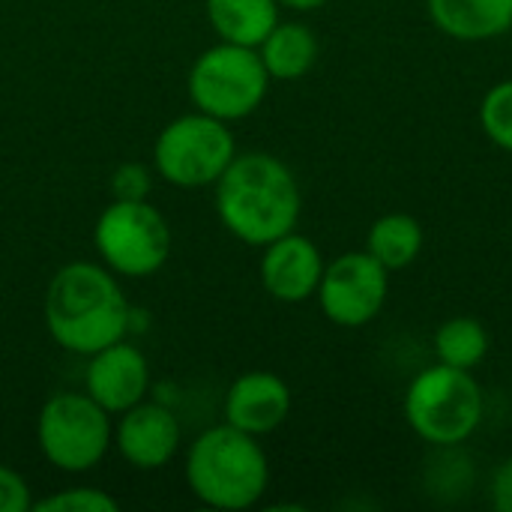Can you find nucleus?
Listing matches in <instances>:
<instances>
[{
  "mask_svg": "<svg viewBox=\"0 0 512 512\" xmlns=\"http://www.w3.org/2000/svg\"><path fill=\"white\" fill-rule=\"evenodd\" d=\"M36 441L54 468L84 474L111 447V414L87 393H57L39 411Z\"/></svg>",
  "mask_w": 512,
  "mask_h": 512,
  "instance_id": "nucleus-7",
  "label": "nucleus"
},
{
  "mask_svg": "<svg viewBox=\"0 0 512 512\" xmlns=\"http://www.w3.org/2000/svg\"><path fill=\"white\" fill-rule=\"evenodd\" d=\"M147 390H150V366L135 345L120 339L90 354L84 372V393L93 402H99L108 414H123L132 405L144 402Z\"/></svg>",
  "mask_w": 512,
  "mask_h": 512,
  "instance_id": "nucleus-10",
  "label": "nucleus"
},
{
  "mask_svg": "<svg viewBox=\"0 0 512 512\" xmlns=\"http://www.w3.org/2000/svg\"><path fill=\"white\" fill-rule=\"evenodd\" d=\"M318 51H321L318 36L312 33V27H306L300 21H279L258 45L261 63H264L270 81L303 78L315 66Z\"/></svg>",
  "mask_w": 512,
  "mask_h": 512,
  "instance_id": "nucleus-15",
  "label": "nucleus"
},
{
  "mask_svg": "<svg viewBox=\"0 0 512 512\" xmlns=\"http://www.w3.org/2000/svg\"><path fill=\"white\" fill-rule=\"evenodd\" d=\"M129 300L117 279L90 261L60 267L45 291V327L72 354H96L120 342L129 330Z\"/></svg>",
  "mask_w": 512,
  "mask_h": 512,
  "instance_id": "nucleus-2",
  "label": "nucleus"
},
{
  "mask_svg": "<svg viewBox=\"0 0 512 512\" xmlns=\"http://www.w3.org/2000/svg\"><path fill=\"white\" fill-rule=\"evenodd\" d=\"M111 189H114V198H129V201L147 198V192H150V174H147L144 165H132V162L129 165H120V171L111 180Z\"/></svg>",
  "mask_w": 512,
  "mask_h": 512,
  "instance_id": "nucleus-22",
  "label": "nucleus"
},
{
  "mask_svg": "<svg viewBox=\"0 0 512 512\" xmlns=\"http://www.w3.org/2000/svg\"><path fill=\"white\" fill-rule=\"evenodd\" d=\"M237 144L225 120L204 111L183 114L171 120L153 147V162L159 177L180 189L216 186L225 168L234 162Z\"/></svg>",
  "mask_w": 512,
  "mask_h": 512,
  "instance_id": "nucleus-6",
  "label": "nucleus"
},
{
  "mask_svg": "<svg viewBox=\"0 0 512 512\" xmlns=\"http://www.w3.org/2000/svg\"><path fill=\"white\" fill-rule=\"evenodd\" d=\"M321 276H324V258L309 237L288 231L264 246L261 285L273 300L303 303L315 297Z\"/></svg>",
  "mask_w": 512,
  "mask_h": 512,
  "instance_id": "nucleus-11",
  "label": "nucleus"
},
{
  "mask_svg": "<svg viewBox=\"0 0 512 512\" xmlns=\"http://www.w3.org/2000/svg\"><path fill=\"white\" fill-rule=\"evenodd\" d=\"M102 261L120 276H153L171 255V228L147 198H114L93 231Z\"/></svg>",
  "mask_w": 512,
  "mask_h": 512,
  "instance_id": "nucleus-8",
  "label": "nucleus"
},
{
  "mask_svg": "<svg viewBox=\"0 0 512 512\" xmlns=\"http://www.w3.org/2000/svg\"><path fill=\"white\" fill-rule=\"evenodd\" d=\"M480 126L492 144L512 153V78L495 84L480 102Z\"/></svg>",
  "mask_w": 512,
  "mask_h": 512,
  "instance_id": "nucleus-19",
  "label": "nucleus"
},
{
  "mask_svg": "<svg viewBox=\"0 0 512 512\" xmlns=\"http://www.w3.org/2000/svg\"><path fill=\"white\" fill-rule=\"evenodd\" d=\"M270 75L261 63L258 48L219 42L207 48L189 72V96L198 111L225 123L243 120L264 102Z\"/></svg>",
  "mask_w": 512,
  "mask_h": 512,
  "instance_id": "nucleus-5",
  "label": "nucleus"
},
{
  "mask_svg": "<svg viewBox=\"0 0 512 512\" xmlns=\"http://www.w3.org/2000/svg\"><path fill=\"white\" fill-rule=\"evenodd\" d=\"M33 510V498H30V486L27 480L0 465V512H30Z\"/></svg>",
  "mask_w": 512,
  "mask_h": 512,
  "instance_id": "nucleus-21",
  "label": "nucleus"
},
{
  "mask_svg": "<svg viewBox=\"0 0 512 512\" xmlns=\"http://www.w3.org/2000/svg\"><path fill=\"white\" fill-rule=\"evenodd\" d=\"M300 210L303 198L294 171L270 153H240L216 180V213L249 246H267L294 231Z\"/></svg>",
  "mask_w": 512,
  "mask_h": 512,
  "instance_id": "nucleus-1",
  "label": "nucleus"
},
{
  "mask_svg": "<svg viewBox=\"0 0 512 512\" xmlns=\"http://www.w3.org/2000/svg\"><path fill=\"white\" fill-rule=\"evenodd\" d=\"M324 3L327 0H279V6H288V9H318Z\"/></svg>",
  "mask_w": 512,
  "mask_h": 512,
  "instance_id": "nucleus-24",
  "label": "nucleus"
},
{
  "mask_svg": "<svg viewBox=\"0 0 512 512\" xmlns=\"http://www.w3.org/2000/svg\"><path fill=\"white\" fill-rule=\"evenodd\" d=\"M483 390L468 369L435 363L405 393V420L417 438L435 447H459L483 423Z\"/></svg>",
  "mask_w": 512,
  "mask_h": 512,
  "instance_id": "nucleus-4",
  "label": "nucleus"
},
{
  "mask_svg": "<svg viewBox=\"0 0 512 512\" xmlns=\"http://www.w3.org/2000/svg\"><path fill=\"white\" fill-rule=\"evenodd\" d=\"M366 252L390 273L411 267L423 252V225L411 213H387L375 219L366 237Z\"/></svg>",
  "mask_w": 512,
  "mask_h": 512,
  "instance_id": "nucleus-17",
  "label": "nucleus"
},
{
  "mask_svg": "<svg viewBox=\"0 0 512 512\" xmlns=\"http://www.w3.org/2000/svg\"><path fill=\"white\" fill-rule=\"evenodd\" d=\"M186 483L213 510H249L267 492L270 465L255 435L222 423L192 441Z\"/></svg>",
  "mask_w": 512,
  "mask_h": 512,
  "instance_id": "nucleus-3",
  "label": "nucleus"
},
{
  "mask_svg": "<svg viewBox=\"0 0 512 512\" xmlns=\"http://www.w3.org/2000/svg\"><path fill=\"white\" fill-rule=\"evenodd\" d=\"M492 507L498 512H512V459H504L492 474Z\"/></svg>",
  "mask_w": 512,
  "mask_h": 512,
  "instance_id": "nucleus-23",
  "label": "nucleus"
},
{
  "mask_svg": "<svg viewBox=\"0 0 512 512\" xmlns=\"http://www.w3.org/2000/svg\"><path fill=\"white\" fill-rule=\"evenodd\" d=\"M117 501L102 489H66L45 501H33V512H117Z\"/></svg>",
  "mask_w": 512,
  "mask_h": 512,
  "instance_id": "nucleus-20",
  "label": "nucleus"
},
{
  "mask_svg": "<svg viewBox=\"0 0 512 512\" xmlns=\"http://www.w3.org/2000/svg\"><path fill=\"white\" fill-rule=\"evenodd\" d=\"M291 414V390L273 372H246L240 375L225 396V423L249 432L270 435Z\"/></svg>",
  "mask_w": 512,
  "mask_h": 512,
  "instance_id": "nucleus-13",
  "label": "nucleus"
},
{
  "mask_svg": "<svg viewBox=\"0 0 512 512\" xmlns=\"http://www.w3.org/2000/svg\"><path fill=\"white\" fill-rule=\"evenodd\" d=\"M489 348H492L489 330L483 327V321L468 318V315L444 321L435 333L438 363H447L456 369H468V372L477 369L486 360Z\"/></svg>",
  "mask_w": 512,
  "mask_h": 512,
  "instance_id": "nucleus-18",
  "label": "nucleus"
},
{
  "mask_svg": "<svg viewBox=\"0 0 512 512\" xmlns=\"http://www.w3.org/2000/svg\"><path fill=\"white\" fill-rule=\"evenodd\" d=\"M432 24L459 42L498 39L512 27V0H426Z\"/></svg>",
  "mask_w": 512,
  "mask_h": 512,
  "instance_id": "nucleus-14",
  "label": "nucleus"
},
{
  "mask_svg": "<svg viewBox=\"0 0 512 512\" xmlns=\"http://www.w3.org/2000/svg\"><path fill=\"white\" fill-rule=\"evenodd\" d=\"M210 27L222 42L258 48L279 24V0H207Z\"/></svg>",
  "mask_w": 512,
  "mask_h": 512,
  "instance_id": "nucleus-16",
  "label": "nucleus"
},
{
  "mask_svg": "<svg viewBox=\"0 0 512 512\" xmlns=\"http://www.w3.org/2000/svg\"><path fill=\"white\" fill-rule=\"evenodd\" d=\"M114 441L120 456L138 471H156L168 465L180 447V423L177 417L156 402H138L120 414Z\"/></svg>",
  "mask_w": 512,
  "mask_h": 512,
  "instance_id": "nucleus-12",
  "label": "nucleus"
},
{
  "mask_svg": "<svg viewBox=\"0 0 512 512\" xmlns=\"http://www.w3.org/2000/svg\"><path fill=\"white\" fill-rule=\"evenodd\" d=\"M390 294V270L381 267L366 249L345 252L324 264L321 285L315 291L324 315L336 327H366L378 318Z\"/></svg>",
  "mask_w": 512,
  "mask_h": 512,
  "instance_id": "nucleus-9",
  "label": "nucleus"
}]
</instances>
